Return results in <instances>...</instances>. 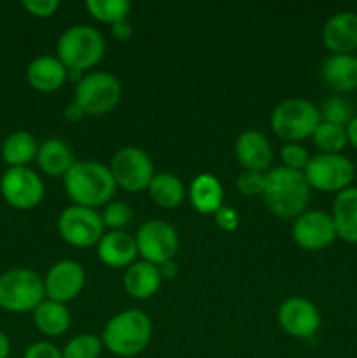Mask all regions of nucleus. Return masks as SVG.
Listing matches in <instances>:
<instances>
[{"instance_id": "nucleus-30", "label": "nucleus", "mask_w": 357, "mask_h": 358, "mask_svg": "<svg viewBox=\"0 0 357 358\" xmlns=\"http://www.w3.org/2000/svg\"><path fill=\"white\" fill-rule=\"evenodd\" d=\"M321 112V121L331 122V124H338L345 128L350 121L354 119V107L346 98L343 96H329L326 98L322 107L318 108Z\"/></svg>"}, {"instance_id": "nucleus-23", "label": "nucleus", "mask_w": 357, "mask_h": 358, "mask_svg": "<svg viewBox=\"0 0 357 358\" xmlns=\"http://www.w3.org/2000/svg\"><path fill=\"white\" fill-rule=\"evenodd\" d=\"M37 164L49 177H65L74 166V154L70 147L59 138H48L38 145Z\"/></svg>"}, {"instance_id": "nucleus-10", "label": "nucleus", "mask_w": 357, "mask_h": 358, "mask_svg": "<svg viewBox=\"0 0 357 358\" xmlns=\"http://www.w3.org/2000/svg\"><path fill=\"white\" fill-rule=\"evenodd\" d=\"M136 250L146 262L161 266L174 261L178 252V234L172 224L153 219L144 222L136 231Z\"/></svg>"}, {"instance_id": "nucleus-41", "label": "nucleus", "mask_w": 357, "mask_h": 358, "mask_svg": "<svg viewBox=\"0 0 357 358\" xmlns=\"http://www.w3.org/2000/svg\"><path fill=\"white\" fill-rule=\"evenodd\" d=\"M158 269H160L161 278H164V280H172L175 275H177V271H178L174 261H168V262H164V264L158 266Z\"/></svg>"}, {"instance_id": "nucleus-12", "label": "nucleus", "mask_w": 357, "mask_h": 358, "mask_svg": "<svg viewBox=\"0 0 357 358\" xmlns=\"http://www.w3.org/2000/svg\"><path fill=\"white\" fill-rule=\"evenodd\" d=\"M44 182L28 166L7 168L0 180V192L7 205L18 210H31L44 198Z\"/></svg>"}, {"instance_id": "nucleus-38", "label": "nucleus", "mask_w": 357, "mask_h": 358, "mask_svg": "<svg viewBox=\"0 0 357 358\" xmlns=\"http://www.w3.org/2000/svg\"><path fill=\"white\" fill-rule=\"evenodd\" d=\"M111 31H112V37L115 38V41L119 42H126L132 38L133 35V24L130 23L128 20H122V21H118V23L111 24Z\"/></svg>"}, {"instance_id": "nucleus-26", "label": "nucleus", "mask_w": 357, "mask_h": 358, "mask_svg": "<svg viewBox=\"0 0 357 358\" xmlns=\"http://www.w3.org/2000/svg\"><path fill=\"white\" fill-rule=\"evenodd\" d=\"M37 140L28 131L10 133L2 143V159L9 164V168L27 166L37 157Z\"/></svg>"}, {"instance_id": "nucleus-27", "label": "nucleus", "mask_w": 357, "mask_h": 358, "mask_svg": "<svg viewBox=\"0 0 357 358\" xmlns=\"http://www.w3.org/2000/svg\"><path fill=\"white\" fill-rule=\"evenodd\" d=\"M149 198L161 208H177L184 201V185L174 173H156L150 180Z\"/></svg>"}, {"instance_id": "nucleus-6", "label": "nucleus", "mask_w": 357, "mask_h": 358, "mask_svg": "<svg viewBox=\"0 0 357 358\" xmlns=\"http://www.w3.org/2000/svg\"><path fill=\"white\" fill-rule=\"evenodd\" d=\"M46 299L44 278L31 269H9L0 276V308L9 313H34Z\"/></svg>"}, {"instance_id": "nucleus-22", "label": "nucleus", "mask_w": 357, "mask_h": 358, "mask_svg": "<svg viewBox=\"0 0 357 358\" xmlns=\"http://www.w3.org/2000/svg\"><path fill=\"white\" fill-rule=\"evenodd\" d=\"M161 280L163 278H161L158 266L146 261H135L130 268H126L122 285L130 297L146 301L160 290Z\"/></svg>"}, {"instance_id": "nucleus-21", "label": "nucleus", "mask_w": 357, "mask_h": 358, "mask_svg": "<svg viewBox=\"0 0 357 358\" xmlns=\"http://www.w3.org/2000/svg\"><path fill=\"white\" fill-rule=\"evenodd\" d=\"M331 217L340 240L357 245V187L352 185L335 196Z\"/></svg>"}, {"instance_id": "nucleus-14", "label": "nucleus", "mask_w": 357, "mask_h": 358, "mask_svg": "<svg viewBox=\"0 0 357 358\" xmlns=\"http://www.w3.org/2000/svg\"><path fill=\"white\" fill-rule=\"evenodd\" d=\"M280 327L296 339H308L321 327V313L312 301L304 297H290L284 301L276 313Z\"/></svg>"}, {"instance_id": "nucleus-25", "label": "nucleus", "mask_w": 357, "mask_h": 358, "mask_svg": "<svg viewBox=\"0 0 357 358\" xmlns=\"http://www.w3.org/2000/svg\"><path fill=\"white\" fill-rule=\"evenodd\" d=\"M35 327L46 336H62L70 327V311L65 304L56 303V301L44 299L34 310Z\"/></svg>"}, {"instance_id": "nucleus-3", "label": "nucleus", "mask_w": 357, "mask_h": 358, "mask_svg": "<svg viewBox=\"0 0 357 358\" xmlns=\"http://www.w3.org/2000/svg\"><path fill=\"white\" fill-rule=\"evenodd\" d=\"M153 338V322L144 311L126 310L112 317L102 332V343L112 355L132 358L142 353Z\"/></svg>"}, {"instance_id": "nucleus-28", "label": "nucleus", "mask_w": 357, "mask_h": 358, "mask_svg": "<svg viewBox=\"0 0 357 358\" xmlns=\"http://www.w3.org/2000/svg\"><path fill=\"white\" fill-rule=\"evenodd\" d=\"M314 145L321 150V154H340L346 147V131L343 126L331 124V122L321 121L315 128Z\"/></svg>"}, {"instance_id": "nucleus-19", "label": "nucleus", "mask_w": 357, "mask_h": 358, "mask_svg": "<svg viewBox=\"0 0 357 358\" xmlns=\"http://www.w3.org/2000/svg\"><path fill=\"white\" fill-rule=\"evenodd\" d=\"M27 79L34 90L41 93H52L69 80V70L55 56H38L28 65Z\"/></svg>"}, {"instance_id": "nucleus-2", "label": "nucleus", "mask_w": 357, "mask_h": 358, "mask_svg": "<svg viewBox=\"0 0 357 358\" xmlns=\"http://www.w3.org/2000/svg\"><path fill=\"white\" fill-rule=\"evenodd\" d=\"M262 198L273 215L280 219H298L310 201V185L303 171L276 166L266 171V187Z\"/></svg>"}, {"instance_id": "nucleus-13", "label": "nucleus", "mask_w": 357, "mask_h": 358, "mask_svg": "<svg viewBox=\"0 0 357 358\" xmlns=\"http://www.w3.org/2000/svg\"><path fill=\"white\" fill-rule=\"evenodd\" d=\"M336 234L331 213L324 210H308L296 219L293 226V240L300 248L308 252H318L331 247Z\"/></svg>"}, {"instance_id": "nucleus-1", "label": "nucleus", "mask_w": 357, "mask_h": 358, "mask_svg": "<svg viewBox=\"0 0 357 358\" xmlns=\"http://www.w3.org/2000/svg\"><path fill=\"white\" fill-rule=\"evenodd\" d=\"M63 184L74 205L93 210L111 203L118 187L111 168L97 161H76L63 177Z\"/></svg>"}, {"instance_id": "nucleus-29", "label": "nucleus", "mask_w": 357, "mask_h": 358, "mask_svg": "<svg viewBox=\"0 0 357 358\" xmlns=\"http://www.w3.org/2000/svg\"><path fill=\"white\" fill-rule=\"evenodd\" d=\"M88 13L100 23L114 24L118 21L128 20L132 3L128 0H88Z\"/></svg>"}, {"instance_id": "nucleus-39", "label": "nucleus", "mask_w": 357, "mask_h": 358, "mask_svg": "<svg viewBox=\"0 0 357 358\" xmlns=\"http://www.w3.org/2000/svg\"><path fill=\"white\" fill-rule=\"evenodd\" d=\"M84 115H86V114H84V110L79 107V105L76 103V101H72L70 105H66L65 110H63V117H65L66 121H70V122L80 121Z\"/></svg>"}, {"instance_id": "nucleus-35", "label": "nucleus", "mask_w": 357, "mask_h": 358, "mask_svg": "<svg viewBox=\"0 0 357 358\" xmlns=\"http://www.w3.org/2000/svg\"><path fill=\"white\" fill-rule=\"evenodd\" d=\"M23 7L34 17H51L58 10V0H24Z\"/></svg>"}, {"instance_id": "nucleus-15", "label": "nucleus", "mask_w": 357, "mask_h": 358, "mask_svg": "<svg viewBox=\"0 0 357 358\" xmlns=\"http://www.w3.org/2000/svg\"><path fill=\"white\" fill-rule=\"evenodd\" d=\"M86 282V273L83 266L72 259H63L49 268L44 278L46 297L56 303H69L76 299Z\"/></svg>"}, {"instance_id": "nucleus-8", "label": "nucleus", "mask_w": 357, "mask_h": 358, "mask_svg": "<svg viewBox=\"0 0 357 358\" xmlns=\"http://www.w3.org/2000/svg\"><path fill=\"white\" fill-rule=\"evenodd\" d=\"M121 83L108 72H91L76 84V103L86 115H105L121 100Z\"/></svg>"}, {"instance_id": "nucleus-36", "label": "nucleus", "mask_w": 357, "mask_h": 358, "mask_svg": "<svg viewBox=\"0 0 357 358\" xmlns=\"http://www.w3.org/2000/svg\"><path fill=\"white\" fill-rule=\"evenodd\" d=\"M214 219H216L217 227L223 231H226V233L234 231L238 227V224H240V217H238V213L234 212L233 208H230V206H224V205L220 206L216 213H214Z\"/></svg>"}, {"instance_id": "nucleus-42", "label": "nucleus", "mask_w": 357, "mask_h": 358, "mask_svg": "<svg viewBox=\"0 0 357 358\" xmlns=\"http://www.w3.org/2000/svg\"><path fill=\"white\" fill-rule=\"evenodd\" d=\"M10 353V341L2 331H0V358H7Z\"/></svg>"}, {"instance_id": "nucleus-37", "label": "nucleus", "mask_w": 357, "mask_h": 358, "mask_svg": "<svg viewBox=\"0 0 357 358\" xmlns=\"http://www.w3.org/2000/svg\"><path fill=\"white\" fill-rule=\"evenodd\" d=\"M23 358H63V355L52 343L38 341L28 346Z\"/></svg>"}, {"instance_id": "nucleus-17", "label": "nucleus", "mask_w": 357, "mask_h": 358, "mask_svg": "<svg viewBox=\"0 0 357 358\" xmlns=\"http://www.w3.org/2000/svg\"><path fill=\"white\" fill-rule=\"evenodd\" d=\"M98 257L105 266L114 269L130 268L136 261V241L125 231H108L97 245Z\"/></svg>"}, {"instance_id": "nucleus-5", "label": "nucleus", "mask_w": 357, "mask_h": 358, "mask_svg": "<svg viewBox=\"0 0 357 358\" xmlns=\"http://www.w3.org/2000/svg\"><path fill=\"white\" fill-rule=\"evenodd\" d=\"M318 122L321 112L304 98H287L280 101L270 117L273 133L287 143H300L301 140L312 138Z\"/></svg>"}, {"instance_id": "nucleus-16", "label": "nucleus", "mask_w": 357, "mask_h": 358, "mask_svg": "<svg viewBox=\"0 0 357 358\" xmlns=\"http://www.w3.org/2000/svg\"><path fill=\"white\" fill-rule=\"evenodd\" d=\"M322 42L332 55H354L357 51V13L332 14L322 28Z\"/></svg>"}, {"instance_id": "nucleus-33", "label": "nucleus", "mask_w": 357, "mask_h": 358, "mask_svg": "<svg viewBox=\"0 0 357 358\" xmlns=\"http://www.w3.org/2000/svg\"><path fill=\"white\" fill-rule=\"evenodd\" d=\"M238 191L248 198H255V196L265 194L266 187V173L254 170H244L237 178Z\"/></svg>"}, {"instance_id": "nucleus-31", "label": "nucleus", "mask_w": 357, "mask_h": 358, "mask_svg": "<svg viewBox=\"0 0 357 358\" xmlns=\"http://www.w3.org/2000/svg\"><path fill=\"white\" fill-rule=\"evenodd\" d=\"M104 350L102 338L93 334H80L70 339L62 350L63 358H98Z\"/></svg>"}, {"instance_id": "nucleus-34", "label": "nucleus", "mask_w": 357, "mask_h": 358, "mask_svg": "<svg viewBox=\"0 0 357 358\" xmlns=\"http://www.w3.org/2000/svg\"><path fill=\"white\" fill-rule=\"evenodd\" d=\"M310 154L304 149L301 143H286L280 149V159H282V166L289 168L294 171H304L308 161H310Z\"/></svg>"}, {"instance_id": "nucleus-18", "label": "nucleus", "mask_w": 357, "mask_h": 358, "mask_svg": "<svg viewBox=\"0 0 357 358\" xmlns=\"http://www.w3.org/2000/svg\"><path fill=\"white\" fill-rule=\"evenodd\" d=\"M272 145H270L268 138L254 129L241 133L234 143V156L245 170L265 173L272 164Z\"/></svg>"}, {"instance_id": "nucleus-40", "label": "nucleus", "mask_w": 357, "mask_h": 358, "mask_svg": "<svg viewBox=\"0 0 357 358\" xmlns=\"http://www.w3.org/2000/svg\"><path fill=\"white\" fill-rule=\"evenodd\" d=\"M345 131H346V142L357 150V114L354 115L352 121L345 126Z\"/></svg>"}, {"instance_id": "nucleus-11", "label": "nucleus", "mask_w": 357, "mask_h": 358, "mask_svg": "<svg viewBox=\"0 0 357 358\" xmlns=\"http://www.w3.org/2000/svg\"><path fill=\"white\" fill-rule=\"evenodd\" d=\"M111 173L115 185L128 192H140L147 189L156 175L150 157L139 147L119 149L112 157Z\"/></svg>"}, {"instance_id": "nucleus-24", "label": "nucleus", "mask_w": 357, "mask_h": 358, "mask_svg": "<svg viewBox=\"0 0 357 358\" xmlns=\"http://www.w3.org/2000/svg\"><path fill=\"white\" fill-rule=\"evenodd\" d=\"M189 199L196 212L203 213V215H214L223 206V185L214 175H198L189 187Z\"/></svg>"}, {"instance_id": "nucleus-20", "label": "nucleus", "mask_w": 357, "mask_h": 358, "mask_svg": "<svg viewBox=\"0 0 357 358\" xmlns=\"http://www.w3.org/2000/svg\"><path fill=\"white\" fill-rule=\"evenodd\" d=\"M322 79L338 93H352L357 90V56L331 55L322 63Z\"/></svg>"}, {"instance_id": "nucleus-4", "label": "nucleus", "mask_w": 357, "mask_h": 358, "mask_svg": "<svg viewBox=\"0 0 357 358\" xmlns=\"http://www.w3.org/2000/svg\"><path fill=\"white\" fill-rule=\"evenodd\" d=\"M56 58L69 72L93 69L105 55V41L97 28L90 24H74L66 28L56 45Z\"/></svg>"}, {"instance_id": "nucleus-7", "label": "nucleus", "mask_w": 357, "mask_h": 358, "mask_svg": "<svg viewBox=\"0 0 357 358\" xmlns=\"http://www.w3.org/2000/svg\"><path fill=\"white\" fill-rule=\"evenodd\" d=\"M303 175L310 189L338 194L352 187L357 170L343 154H317L310 157Z\"/></svg>"}, {"instance_id": "nucleus-9", "label": "nucleus", "mask_w": 357, "mask_h": 358, "mask_svg": "<svg viewBox=\"0 0 357 358\" xmlns=\"http://www.w3.org/2000/svg\"><path fill=\"white\" fill-rule=\"evenodd\" d=\"M58 231L63 241L76 248H88L98 245L105 234L102 215L86 206H66L58 217Z\"/></svg>"}, {"instance_id": "nucleus-32", "label": "nucleus", "mask_w": 357, "mask_h": 358, "mask_svg": "<svg viewBox=\"0 0 357 358\" xmlns=\"http://www.w3.org/2000/svg\"><path fill=\"white\" fill-rule=\"evenodd\" d=\"M104 226L111 231H122L132 220V208L122 201H111L104 206V212L100 213Z\"/></svg>"}]
</instances>
